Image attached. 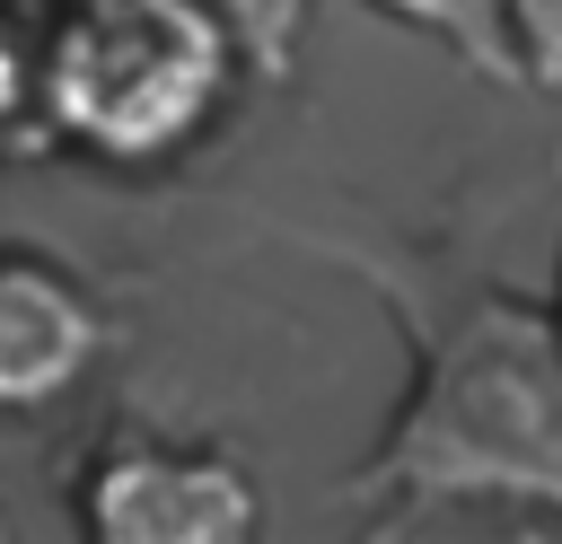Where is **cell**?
Returning <instances> with one entry per match:
<instances>
[{
	"label": "cell",
	"instance_id": "1",
	"mask_svg": "<svg viewBox=\"0 0 562 544\" xmlns=\"http://www.w3.org/2000/svg\"><path fill=\"white\" fill-rule=\"evenodd\" d=\"M369 500H553L562 509V325L527 298H465L422 342L404 421L360 465Z\"/></svg>",
	"mask_w": 562,
	"mask_h": 544
},
{
	"label": "cell",
	"instance_id": "2",
	"mask_svg": "<svg viewBox=\"0 0 562 544\" xmlns=\"http://www.w3.org/2000/svg\"><path fill=\"white\" fill-rule=\"evenodd\" d=\"M237 70L211 0H70L44 26V132L97 167H158L211 132Z\"/></svg>",
	"mask_w": 562,
	"mask_h": 544
},
{
	"label": "cell",
	"instance_id": "3",
	"mask_svg": "<svg viewBox=\"0 0 562 544\" xmlns=\"http://www.w3.org/2000/svg\"><path fill=\"white\" fill-rule=\"evenodd\" d=\"M70 509L97 544H246L263 526V491L228 447H184L149 430L88 447Z\"/></svg>",
	"mask_w": 562,
	"mask_h": 544
},
{
	"label": "cell",
	"instance_id": "4",
	"mask_svg": "<svg viewBox=\"0 0 562 544\" xmlns=\"http://www.w3.org/2000/svg\"><path fill=\"white\" fill-rule=\"evenodd\" d=\"M105 351V307L35 246H0V412L61 404Z\"/></svg>",
	"mask_w": 562,
	"mask_h": 544
},
{
	"label": "cell",
	"instance_id": "5",
	"mask_svg": "<svg viewBox=\"0 0 562 544\" xmlns=\"http://www.w3.org/2000/svg\"><path fill=\"white\" fill-rule=\"evenodd\" d=\"M369 9L395 18V26H413V35H430L439 53H457L465 70H483V79H501V88L527 79L518 0H369Z\"/></svg>",
	"mask_w": 562,
	"mask_h": 544
},
{
	"label": "cell",
	"instance_id": "6",
	"mask_svg": "<svg viewBox=\"0 0 562 544\" xmlns=\"http://www.w3.org/2000/svg\"><path fill=\"white\" fill-rule=\"evenodd\" d=\"M211 9L237 35V53H246L255 79H290V53H299V26H307L316 0H211Z\"/></svg>",
	"mask_w": 562,
	"mask_h": 544
},
{
	"label": "cell",
	"instance_id": "7",
	"mask_svg": "<svg viewBox=\"0 0 562 544\" xmlns=\"http://www.w3.org/2000/svg\"><path fill=\"white\" fill-rule=\"evenodd\" d=\"M44 123V35L18 26V9L0 0V132Z\"/></svg>",
	"mask_w": 562,
	"mask_h": 544
},
{
	"label": "cell",
	"instance_id": "8",
	"mask_svg": "<svg viewBox=\"0 0 562 544\" xmlns=\"http://www.w3.org/2000/svg\"><path fill=\"white\" fill-rule=\"evenodd\" d=\"M518 44H527V79L562 88V0H518Z\"/></svg>",
	"mask_w": 562,
	"mask_h": 544
},
{
	"label": "cell",
	"instance_id": "9",
	"mask_svg": "<svg viewBox=\"0 0 562 544\" xmlns=\"http://www.w3.org/2000/svg\"><path fill=\"white\" fill-rule=\"evenodd\" d=\"M553 325H562V290H553Z\"/></svg>",
	"mask_w": 562,
	"mask_h": 544
},
{
	"label": "cell",
	"instance_id": "10",
	"mask_svg": "<svg viewBox=\"0 0 562 544\" xmlns=\"http://www.w3.org/2000/svg\"><path fill=\"white\" fill-rule=\"evenodd\" d=\"M0 544H9V518H0Z\"/></svg>",
	"mask_w": 562,
	"mask_h": 544
}]
</instances>
